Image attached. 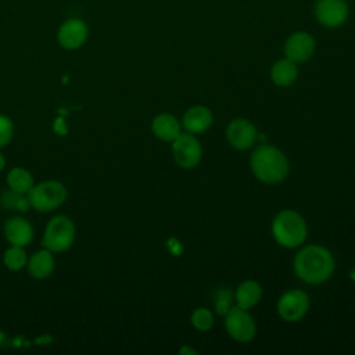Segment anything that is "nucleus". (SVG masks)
Returning a JSON list of instances; mask_svg holds the SVG:
<instances>
[{
    "label": "nucleus",
    "mask_w": 355,
    "mask_h": 355,
    "mask_svg": "<svg viewBox=\"0 0 355 355\" xmlns=\"http://www.w3.org/2000/svg\"><path fill=\"white\" fill-rule=\"evenodd\" d=\"M4 236L11 245L25 247L32 241L33 227L26 219L14 216L10 218L4 225Z\"/></svg>",
    "instance_id": "obj_13"
},
{
    "label": "nucleus",
    "mask_w": 355,
    "mask_h": 355,
    "mask_svg": "<svg viewBox=\"0 0 355 355\" xmlns=\"http://www.w3.org/2000/svg\"><path fill=\"white\" fill-rule=\"evenodd\" d=\"M349 277L355 282V268H352V269L349 270Z\"/></svg>",
    "instance_id": "obj_28"
},
{
    "label": "nucleus",
    "mask_w": 355,
    "mask_h": 355,
    "mask_svg": "<svg viewBox=\"0 0 355 355\" xmlns=\"http://www.w3.org/2000/svg\"><path fill=\"white\" fill-rule=\"evenodd\" d=\"M3 261H4V265L10 269V270H21L26 262H28V258H26V252L24 250V247H19V245H10L4 255H3Z\"/></svg>",
    "instance_id": "obj_20"
},
{
    "label": "nucleus",
    "mask_w": 355,
    "mask_h": 355,
    "mask_svg": "<svg viewBox=\"0 0 355 355\" xmlns=\"http://www.w3.org/2000/svg\"><path fill=\"white\" fill-rule=\"evenodd\" d=\"M226 139L236 150H248L258 139L254 123L245 118L233 119L226 128Z\"/></svg>",
    "instance_id": "obj_10"
},
{
    "label": "nucleus",
    "mask_w": 355,
    "mask_h": 355,
    "mask_svg": "<svg viewBox=\"0 0 355 355\" xmlns=\"http://www.w3.org/2000/svg\"><path fill=\"white\" fill-rule=\"evenodd\" d=\"M233 300H234V294L232 293L230 288H227V287L218 288L215 291V294H214V308H215V312L218 315L225 316L229 312V309L232 308Z\"/></svg>",
    "instance_id": "obj_21"
},
{
    "label": "nucleus",
    "mask_w": 355,
    "mask_h": 355,
    "mask_svg": "<svg viewBox=\"0 0 355 355\" xmlns=\"http://www.w3.org/2000/svg\"><path fill=\"white\" fill-rule=\"evenodd\" d=\"M67 189L57 180H46L28 191L26 198L29 207L37 212H49L61 207L67 200Z\"/></svg>",
    "instance_id": "obj_4"
},
{
    "label": "nucleus",
    "mask_w": 355,
    "mask_h": 355,
    "mask_svg": "<svg viewBox=\"0 0 355 355\" xmlns=\"http://www.w3.org/2000/svg\"><path fill=\"white\" fill-rule=\"evenodd\" d=\"M89 36V28L80 18L64 21L57 32V40L65 50H76L85 44Z\"/></svg>",
    "instance_id": "obj_9"
},
{
    "label": "nucleus",
    "mask_w": 355,
    "mask_h": 355,
    "mask_svg": "<svg viewBox=\"0 0 355 355\" xmlns=\"http://www.w3.org/2000/svg\"><path fill=\"white\" fill-rule=\"evenodd\" d=\"M179 354H197L196 352V349H193V348H190V347H182L180 349H179Z\"/></svg>",
    "instance_id": "obj_26"
},
{
    "label": "nucleus",
    "mask_w": 355,
    "mask_h": 355,
    "mask_svg": "<svg viewBox=\"0 0 355 355\" xmlns=\"http://www.w3.org/2000/svg\"><path fill=\"white\" fill-rule=\"evenodd\" d=\"M298 76V69L295 62H293L288 58L279 60L277 62L273 64L270 69V78L272 80L282 87H287L295 82Z\"/></svg>",
    "instance_id": "obj_18"
},
{
    "label": "nucleus",
    "mask_w": 355,
    "mask_h": 355,
    "mask_svg": "<svg viewBox=\"0 0 355 355\" xmlns=\"http://www.w3.org/2000/svg\"><path fill=\"white\" fill-rule=\"evenodd\" d=\"M191 324L200 331H208L214 326V313L207 308H197L190 318Z\"/></svg>",
    "instance_id": "obj_22"
},
{
    "label": "nucleus",
    "mask_w": 355,
    "mask_h": 355,
    "mask_svg": "<svg viewBox=\"0 0 355 355\" xmlns=\"http://www.w3.org/2000/svg\"><path fill=\"white\" fill-rule=\"evenodd\" d=\"M250 166L254 176L266 184L283 182L288 173L286 155L282 150L269 144H261L252 151Z\"/></svg>",
    "instance_id": "obj_2"
},
{
    "label": "nucleus",
    "mask_w": 355,
    "mask_h": 355,
    "mask_svg": "<svg viewBox=\"0 0 355 355\" xmlns=\"http://www.w3.org/2000/svg\"><path fill=\"white\" fill-rule=\"evenodd\" d=\"M25 194H19L17 191H12L11 189L8 191H6L1 197V202L4 207L7 208H15L19 211H26L29 208V202L28 198L24 197Z\"/></svg>",
    "instance_id": "obj_23"
},
{
    "label": "nucleus",
    "mask_w": 355,
    "mask_h": 355,
    "mask_svg": "<svg viewBox=\"0 0 355 355\" xmlns=\"http://www.w3.org/2000/svg\"><path fill=\"white\" fill-rule=\"evenodd\" d=\"M293 268L300 280L308 284H320L331 277L334 258L323 245L309 244L295 254Z\"/></svg>",
    "instance_id": "obj_1"
},
{
    "label": "nucleus",
    "mask_w": 355,
    "mask_h": 355,
    "mask_svg": "<svg viewBox=\"0 0 355 355\" xmlns=\"http://www.w3.org/2000/svg\"><path fill=\"white\" fill-rule=\"evenodd\" d=\"M315 51V40L309 33L297 32L291 35L284 46V53L288 60L293 62H305L308 61Z\"/></svg>",
    "instance_id": "obj_12"
},
{
    "label": "nucleus",
    "mask_w": 355,
    "mask_h": 355,
    "mask_svg": "<svg viewBox=\"0 0 355 355\" xmlns=\"http://www.w3.org/2000/svg\"><path fill=\"white\" fill-rule=\"evenodd\" d=\"M315 15L320 24L329 28L341 25L348 17V6L344 0H319Z\"/></svg>",
    "instance_id": "obj_11"
},
{
    "label": "nucleus",
    "mask_w": 355,
    "mask_h": 355,
    "mask_svg": "<svg viewBox=\"0 0 355 355\" xmlns=\"http://www.w3.org/2000/svg\"><path fill=\"white\" fill-rule=\"evenodd\" d=\"M212 119L214 116L208 107L194 105L184 112L182 125L186 132L197 135L208 130L209 126L212 125Z\"/></svg>",
    "instance_id": "obj_14"
},
{
    "label": "nucleus",
    "mask_w": 355,
    "mask_h": 355,
    "mask_svg": "<svg viewBox=\"0 0 355 355\" xmlns=\"http://www.w3.org/2000/svg\"><path fill=\"white\" fill-rule=\"evenodd\" d=\"M225 329L227 334L239 343L251 341L257 333L254 318L248 313L247 309H243L237 305L232 306L225 315Z\"/></svg>",
    "instance_id": "obj_6"
},
{
    "label": "nucleus",
    "mask_w": 355,
    "mask_h": 355,
    "mask_svg": "<svg viewBox=\"0 0 355 355\" xmlns=\"http://www.w3.org/2000/svg\"><path fill=\"white\" fill-rule=\"evenodd\" d=\"M262 297V287L255 280H244L239 284L234 293L236 305L243 309H251L255 306Z\"/></svg>",
    "instance_id": "obj_16"
},
{
    "label": "nucleus",
    "mask_w": 355,
    "mask_h": 355,
    "mask_svg": "<svg viewBox=\"0 0 355 355\" xmlns=\"http://www.w3.org/2000/svg\"><path fill=\"white\" fill-rule=\"evenodd\" d=\"M151 130L159 140L173 141L182 133V125L172 114L162 112L153 119Z\"/></svg>",
    "instance_id": "obj_15"
},
{
    "label": "nucleus",
    "mask_w": 355,
    "mask_h": 355,
    "mask_svg": "<svg viewBox=\"0 0 355 355\" xmlns=\"http://www.w3.org/2000/svg\"><path fill=\"white\" fill-rule=\"evenodd\" d=\"M277 313L286 322H298L309 309V297L305 291L291 288L283 293L277 301Z\"/></svg>",
    "instance_id": "obj_8"
},
{
    "label": "nucleus",
    "mask_w": 355,
    "mask_h": 355,
    "mask_svg": "<svg viewBox=\"0 0 355 355\" xmlns=\"http://www.w3.org/2000/svg\"><path fill=\"white\" fill-rule=\"evenodd\" d=\"M28 272L35 279H46L54 270V257L49 250H40L35 252L26 262Z\"/></svg>",
    "instance_id": "obj_17"
},
{
    "label": "nucleus",
    "mask_w": 355,
    "mask_h": 355,
    "mask_svg": "<svg viewBox=\"0 0 355 355\" xmlns=\"http://www.w3.org/2000/svg\"><path fill=\"white\" fill-rule=\"evenodd\" d=\"M166 244H168L169 251H171L173 255H180V254H182V251H183V244H182L178 239L172 237V239L168 240Z\"/></svg>",
    "instance_id": "obj_25"
},
{
    "label": "nucleus",
    "mask_w": 355,
    "mask_h": 355,
    "mask_svg": "<svg viewBox=\"0 0 355 355\" xmlns=\"http://www.w3.org/2000/svg\"><path fill=\"white\" fill-rule=\"evenodd\" d=\"M172 155L180 168L191 169L200 164L202 147L193 133H180L172 141Z\"/></svg>",
    "instance_id": "obj_7"
},
{
    "label": "nucleus",
    "mask_w": 355,
    "mask_h": 355,
    "mask_svg": "<svg viewBox=\"0 0 355 355\" xmlns=\"http://www.w3.org/2000/svg\"><path fill=\"white\" fill-rule=\"evenodd\" d=\"M4 165H6V159H4V157H3V154L0 153V171L4 168Z\"/></svg>",
    "instance_id": "obj_27"
},
{
    "label": "nucleus",
    "mask_w": 355,
    "mask_h": 355,
    "mask_svg": "<svg viewBox=\"0 0 355 355\" xmlns=\"http://www.w3.org/2000/svg\"><path fill=\"white\" fill-rule=\"evenodd\" d=\"M14 135V126L8 116L0 115V148L7 146Z\"/></svg>",
    "instance_id": "obj_24"
},
{
    "label": "nucleus",
    "mask_w": 355,
    "mask_h": 355,
    "mask_svg": "<svg viewBox=\"0 0 355 355\" xmlns=\"http://www.w3.org/2000/svg\"><path fill=\"white\" fill-rule=\"evenodd\" d=\"M272 234L279 245L297 248L306 239V222L297 211L282 209L272 220Z\"/></svg>",
    "instance_id": "obj_3"
},
{
    "label": "nucleus",
    "mask_w": 355,
    "mask_h": 355,
    "mask_svg": "<svg viewBox=\"0 0 355 355\" xmlns=\"http://www.w3.org/2000/svg\"><path fill=\"white\" fill-rule=\"evenodd\" d=\"M7 183L12 191H17L19 194H28V191L33 187V176L29 171L21 166H15L8 172Z\"/></svg>",
    "instance_id": "obj_19"
},
{
    "label": "nucleus",
    "mask_w": 355,
    "mask_h": 355,
    "mask_svg": "<svg viewBox=\"0 0 355 355\" xmlns=\"http://www.w3.org/2000/svg\"><path fill=\"white\" fill-rule=\"evenodd\" d=\"M75 240V225L65 215H57L47 223L42 244L51 252H64L71 248Z\"/></svg>",
    "instance_id": "obj_5"
}]
</instances>
